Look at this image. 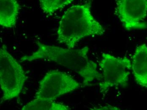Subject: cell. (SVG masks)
Wrapping results in <instances>:
<instances>
[{"instance_id":"obj_1","label":"cell","mask_w":147,"mask_h":110,"mask_svg":"<svg viewBox=\"0 0 147 110\" xmlns=\"http://www.w3.org/2000/svg\"><path fill=\"white\" fill-rule=\"evenodd\" d=\"M38 49L29 55L22 57L20 62H31L44 60L61 65L77 73L83 79V86L95 80H101L102 75L98 70L97 63L88 58V46L74 49L48 45L38 40Z\"/></svg>"},{"instance_id":"obj_2","label":"cell","mask_w":147,"mask_h":110,"mask_svg":"<svg viewBox=\"0 0 147 110\" xmlns=\"http://www.w3.org/2000/svg\"><path fill=\"white\" fill-rule=\"evenodd\" d=\"M90 1L73 5L68 8L59 21L57 41L69 49H74L82 39L90 36H100L105 28L91 12Z\"/></svg>"},{"instance_id":"obj_3","label":"cell","mask_w":147,"mask_h":110,"mask_svg":"<svg viewBox=\"0 0 147 110\" xmlns=\"http://www.w3.org/2000/svg\"><path fill=\"white\" fill-rule=\"evenodd\" d=\"M27 78L22 66L3 45L0 49V84L3 94L1 103L19 96Z\"/></svg>"},{"instance_id":"obj_4","label":"cell","mask_w":147,"mask_h":110,"mask_svg":"<svg viewBox=\"0 0 147 110\" xmlns=\"http://www.w3.org/2000/svg\"><path fill=\"white\" fill-rule=\"evenodd\" d=\"M98 65L102 75L99 83L101 93L105 92L114 86H127L131 70V62L129 58H118L103 53Z\"/></svg>"},{"instance_id":"obj_5","label":"cell","mask_w":147,"mask_h":110,"mask_svg":"<svg viewBox=\"0 0 147 110\" xmlns=\"http://www.w3.org/2000/svg\"><path fill=\"white\" fill-rule=\"evenodd\" d=\"M83 86L82 84L65 72L51 70L39 82L34 99L54 101Z\"/></svg>"},{"instance_id":"obj_6","label":"cell","mask_w":147,"mask_h":110,"mask_svg":"<svg viewBox=\"0 0 147 110\" xmlns=\"http://www.w3.org/2000/svg\"><path fill=\"white\" fill-rule=\"evenodd\" d=\"M115 3V13L125 30L147 28V0H118Z\"/></svg>"},{"instance_id":"obj_7","label":"cell","mask_w":147,"mask_h":110,"mask_svg":"<svg viewBox=\"0 0 147 110\" xmlns=\"http://www.w3.org/2000/svg\"><path fill=\"white\" fill-rule=\"evenodd\" d=\"M131 70L135 81L142 87H147V45L137 46L133 55Z\"/></svg>"},{"instance_id":"obj_8","label":"cell","mask_w":147,"mask_h":110,"mask_svg":"<svg viewBox=\"0 0 147 110\" xmlns=\"http://www.w3.org/2000/svg\"><path fill=\"white\" fill-rule=\"evenodd\" d=\"M20 9V5L16 0H1L0 25L6 28L15 27Z\"/></svg>"},{"instance_id":"obj_9","label":"cell","mask_w":147,"mask_h":110,"mask_svg":"<svg viewBox=\"0 0 147 110\" xmlns=\"http://www.w3.org/2000/svg\"><path fill=\"white\" fill-rule=\"evenodd\" d=\"M21 110H70L62 103L55 101L34 99L25 104Z\"/></svg>"},{"instance_id":"obj_10","label":"cell","mask_w":147,"mask_h":110,"mask_svg":"<svg viewBox=\"0 0 147 110\" xmlns=\"http://www.w3.org/2000/svg\"><path fill=\"white\" fill-rule=\"evenodd\" d=\"M72 0H39L41 9L46 15H52L60 9L71 4Z\"/></svg>"},{"instance_id":"obj_11","label":"cell","mask_w":147,"mask_h":110,"mask_svg":"<svg viewBox=\"0 0 147 110\" xmlns=\"http://www.w3.org/2000/svg\"><path fill=\"white\" fill-rule=\"evenodd\" d=\"M90 110H122L116 106L111 105H105L99 107L90 108Z\"/></svg>"}]
</instances>
